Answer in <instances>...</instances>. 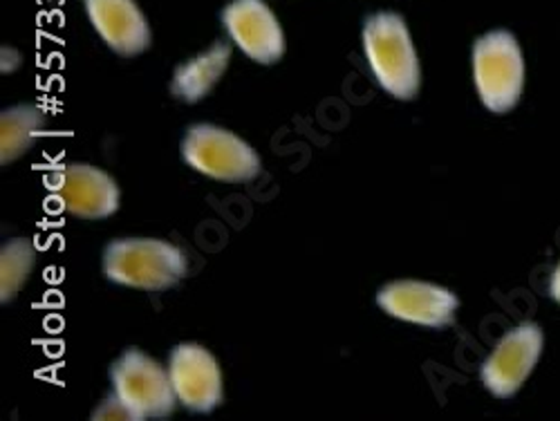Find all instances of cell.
I'll return each mask as SVG.
<instances>
[{
	"label": "cell",
	"mask_w": 560,
	"mask_h": 421,
	"mask_svg": "<svg viewBox=\"0 0 560 421\" xmlns=\"http://www.w3.org/2000/svg\"><path fill=\"white\" fill-rule=\"evenodd\" d=\"M92 419H104V421H110V419H135L132 412L128 410V406L113 393L108 399H104L97 410L92 412Z\"/></svg>",
	"instance_id": "cell-15"
},
{
	"label": "cell",
	"mask_w": 560,
	"mask_h": 421,
	"mask_svg": "<svg viewBox=\"0 0 560 421\" xmlns=\"http://www.w3.org/2000/svg\"><path fill=\"white\" fill-rule=\"evenodd\" d=\"M45 189L50 191L52 202L81 220L110 218L121 202L119 184L113 175L83 162L55 166L45 175Z\"/></svg>",
	"instance_id": "cell-6"
},
{
	"label": "cell",
	"mask_w": 560,
	"mask_h": 421,
	"mask_svg": "<svg viewBox=\"0 0 560 421\" xmlns=\"http://www.w3.org/2000/svg\"><path fill=\"white\" fill-rule=\"evenodd\" d=\"M363 55L382 90L399 102H410L422 87V66L406 21L395 12H377L365 19Z\"/></svg>",
	"instance_id": "cell-1"
},
{
	"label": "cell",
	"mask_w": 560,
	"mask_h": 421,
	"mask_svg": "<svg viewBox=\"0 0 560 421\" xmlns=\"http://www.w3.org/2000/svg\"><path fill=\"white\" fill-rule=\"evenodd\" d=\"M45 113L36 104H19L0 115V162L5 166L27 155L40 137Z\"/></svg>",
	"instance_id": "cell-13"
},
{
	"label": "cell",
	"mask_w": 560,
	"mask_h": 421,
	"mask_svg": "<svg viewBox=\"0 0 560 421\" xmlns=\"http://www.w3.org/2000/svg\"><path fill=\"white\" fill-rule=\"evenodd\" d=\"M36 247L27 238H12L0 249V301L10 303L30 280L36 265Z\"/></svg>",
	"instance_id": "cell-14"
},
{
	"label": "cell",
	"mask_w": 560,
	"mask_h": 421,
	"mask_svg": "<svg viewBox=\"0 0 560 421\" xmlns=\"http://www.w3.org/2000/svg\"><path fill=\"white\" fill-rule=\"evenodd\" d=\"M549 290H551V296L560 303V265H558V269L553 271V276H551V285H549Z\"/></svg>",
	"instance_id": "cell-16"
},
{
	"label": "cell",
	"mask_w": 560,
	"mask_h": 421,
	"mask_svg": "<svg viewBox=\"0 0 560 421\" xmlns=\"http://www.w3.org/2000/svg\"><path fill=\"white\" fill-rule=\"evenodd\" d=\"M102 269L115 285L166 292L189 271V258L162 238H117L104 249Z\"/></svg>",
	"instance_id": "cell-2"
},
{
	"label": "cell",
	"mask_w": 560,
	"mask_h": 421,
	"mask_svg": "<svg viewBox=\"0 0 560 421\" xmlns=\"http://www.w3.org/2000/svg\"><path fill=\"white\" fill-rule=\"evenodd\" d=\"M90 25L108 48L121 57L149 50L151 27L137 0H83Z\"/></svg>",
	"instance_id": "cell-11"
},
{
	"label": "cell",
	"mask_w": 560,
	"mask_h": 421,
	"mask_svg": "<svg viewBox=\"0 0 560 421\" xmlns=\"http://www.w3.org/2000/svg\"><path fill=\"white\" fill-rule=\"evenodd\" d=\"M542 352V330L534 323H523L509 330L485 361L480 377L495 397H511L532 374Z\"/></svg>",
	"instance_id": "cell-9"
},
{
	"label": "cell",
	"mask_w": 560,
	"mask_h": 421,
	"mask_svg": "<svg viewBox=\"0 0 560 421\" xmlns=\"http://www.w3.org/2000/svg\"><path fill=\"white\" fill-rule=\"evenodd\" d=\"M182 160L215 182L245 184L260 175L262 162L256 149L229 128L196 124L182 139Z\"/></svg>",
	"instance_id": "cell-3"
},
{
	"label": "cell",
	"mask_w": 560,
	"mask_h": 421,
	"mask_svg": "<svg viewBox=\"0 0 560 421\" xmlns=\"http://www.w3.org/2000/svg\"><path fill=\"white\" fill-rule=\"evenodd\" d=\"M168 374L177 401L194 412H211L224 399L218 359L200 343H179L168 354Z\"/></svg>",
	"instance_id": "cell-8"
},
{
	"label": "cell",
	"mask_w": 560,
	"mask_h": 421,
	"mask_svg": "<svg viewBox=\"0 0 560 421\" xmlns=\"http://www.w3.org/2000/svg\"><path fill=\"white\" fill-rule=\"evenodd\" d=\"M222 23L236 48L254 63L273 66L285 55V32L265 0H231Z\"/></svg>",
	"instance_id": "cell-7"
},
{
	"label": "cell",
	"mask_w": 560,
	"mask_h": 421,
	"mask_svg": "<svg viewBox=\"0 0 560 421\" xmlns=\"http://www.w3.org/2000/svg\"><path fill=\"white\" fill-rule=\"evenodd\" d=\"M474 81L491 113L504 115L518 104L525 85V61L516 36L495 30L476 40Z\"/></svg>",
	"instance_id": "cell-4"
},
{
	"label": "cell",
	"mask_w": 560,
	"mask_h": 421,
	"mask_svg": "<svg viewBox=\"0 0 560 421\" xmlns=\"http://www.w3.org/2000/svg\"><path fill=\"white\" fill-rule=\"evenodd\" d=\"M113 393L128 406L135 419H164L179 404L168 367L139 348H128L110 365Z\"/></svg>",
	"instance_id": "cell-5"
},
{
	"label": "cell",
	"mask_w": 560,
	"mask_h": 421,
	"mask_svg": "<svg viewBox=\"0 0 560 421\" xmlns=\"http://www.w3.org/2000/svg\"><path fill=\"white\" fill-rule=\"evenodd\" d=\"M377 305L393 318L422 327H446L459 307L457 296L427 280H393L377 294Z\"/></svg>",
	"instance_id": "cell-10"
},
{
	"label": "cell",
	"mask_w": 560,
	"mask_h": 421,
	"mask_svg": "<svg viewBox=\"0 0 560 421\" xmlns=\"http://www.w3.org/2000/svg\"><path fill=\"white\" fill-rule=\"evenodd\" d=\"M229 63H231V45L218 40L209 50L177 66L171 81V92L184 104H198L218 85Z\"/></svg>",
	"instance_id": "cell-12"
}]
</instances>
